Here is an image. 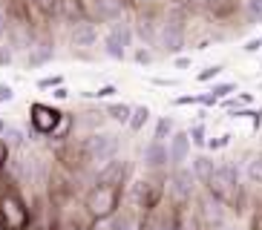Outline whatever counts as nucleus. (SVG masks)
I'll list each match as a JSON object with an SVG mask.
<instances>
[{"instance_id":"f704fd0d","label":"nucleus","mask_w":262,"mask_h":230,"mask_svg":"<svg viewBox=\"0 0 262 230\" xmlns=\"http://www.w3.org/2000/svg\"><path fill=\"white\" fill-rule=\"evenodd\" d=\"M133 58H136V61H139V63H150V61H153V55L147 52V49H139V52L133 55Z\"/></svg>"},{"instance_id":"a211bd4d","label":"nucleus","mask_w":262,"mask_h":230,"mask_svg":"<svg viewBox=\"0 0 262 230\" xmlns=\"http://www.w3.org/2000/svg\"><path fill=\"white\" fill-rule=\"evenodd\" d=\"M0 141L6 144V150H24L26 135H24V130H17V127H6L3 135H0Z\"/></svg>"},{"instance_id":"4c0bfd02","label":"nucleus","mask_w":262,"mask_h":230,"mask_svg":"<svg viewBox=\"0 0 262 230\" xmlns=\"http://www.w3.org/2000/svg\"><path fill=\"white\" fill-rule=\"evenodd\" d=\"M153 84H159V86H176V81H173V78H153Z\"/></svg>"},{"instance_id":"7ed1b4c3","label":"nucleus","mask_w":262,"mask_h":230,"mask_svg":"<svg viewBox=\"0 0 262 230\" xmlns=\"http://www.w3.org/2000/svg\"><path fill=\"white\" fill-rule=\"evenodd\" d=\"M121 150V138L113 132H95L84 141V161L86 164H107V161L118 158Z\"/></svg>"},{"instance_id":"f03ea898","label":"nucleus","mask_w":262,"mask_h":230,"mask_svg":"<svg viewBox=\"0 0 262 230\" xmlns=\"http://www.w3.org/2000/svg\"><path fill=\"white\" fill-rule=\"evenodd\" d=\"M118 204H121V190H116V187H98V184H93L84 196V210L90 216V222H95V219H113L118 213Z\"/></svg>"},{"instance_id":"412c9836","label":"nucleus","mask_w":262,"mask_h":230,"mask_svg":"<svg viewBox=\"0 0 262 230\" xmlns=\"http://www.w3.org/2000/svg\"><path fill=\"white\" fill-rule=\"evenodd\" d=\"M130 112H133V107H127V104H110L104 115H110L116 124H127L130 121Z\"/></svg>"},{"instance_id":"1a4fd4ad","label":"nucleus","mask_w":262,"mask_h":230,"mask_svg":"<svg viewBox=\"0 0 262 230\" xmlns=\"http://www.w3.org/2000/svg\"><path fill=\"white\" fill-rule=\"evenodd\" d=\"M196 190V178H193L190 167H176L170 176V193H173V204H187Z\"/></svg>"},{"instance_id":"b1692460","label":"nucleus","mask_w":262,"mask_h":230,"mask_svg":"<svg viewBox=\"0 0 262 230\" xmlns=\"http://www.w3.org/2000/svg\"><path fill=\"white\" fill-rule=\"evenodd\" d=\"M47 61H52V46L43 43V49H40V46H35V49H32V55H29V66H38V63H47Z\"/></svg>"},{"instance_id":"c756f323","label":"nucleus","mask_w":262,"mask_h":230,"mask_svg":"<svg viewBox=\"0 0 262 230\" xmlns=\"http://www.w3.org/2000/svg\"><path fill=\"white\" fill-rule=\"evenodd\" d=\"M32 6H38L40 12H55V0H32Z\"/></svg>"},{"instance_id":"a878e982","label":"nucleus","mask_w":262,"mask_h":230,"mask_svg":"<svg viewBox=\"0 0 262 230\" xmlns=\"http://www.w3.org/2000/svg\"><path fill=\"white\" fill-rule=\"evenodd\" d=\"M231 92H236V84H233V81H228V84H216L213 89H210V98H228V95H231Z\"/></svg>"},{"instance_id":"423d86ee","label":"nucleus","mask_w":262,"mask_h":230,"mask_svg":"<svg viewBox=\"0 0 262 230\" xmlns=\"http://www.w3.org/2000/svg\"><path fill=\"white\" fill-rule=\"evenodd\" d=\"M144 230H182V207L179 204H159L147 213Z\"/></svg>"},{"instance_id":"ea45409f","label":"nucleus","mask_w":262,"mask_h":230,"mask_svg":"<svg viewBox=\"0 0 262 230\" xmlns=\"http://www.w3.org/2000/svg\"><path fill=\"white\" fill-rule=\"evenodd\" d=\"M6 15H3V12H0V38H3V35H6V29H9V26H6Z\"/></svg>"},{"instance_id":"9d476101","label":"nucleus","mask_w":262,"mask_h":230,"mask_svg":"<svg viewBox=\"0 0 262 230\" xmlns=\"http://www.w3.org/2000/svg\"><path fill=\"white\" fill-rule=\"evenodd\" d=\"M29 118H32V127H35V132L38 135H49L52 138V132L61 127V112L58 109H52V107H47V104H32V109H29Z\"/></svg>"},{"instance_id":"a19ab883","label":"nucleus","mask_w":262,"mask_h":230,"mask_svg":"<svg viewBox=\"0 0 262 230\" xmlns=\"http://www.w3.org/2000/svg\"><path fill=\"white\" fill-rule=\"evenodd\" d=\"M6 127H9V124L3 121V118H0V135H3V130H6Z\"/></svg>"},{"instance_id":"9b49d317","label":"nucleus","mask_w":262,"mask_h":230,"mask_svg":"<svg viewBox=\"0 0 262 230\" xmlns=\"http://www.w3.org/2000/svg\"><path fill=\"white\" fill-rule=\"evenodd\" d=\"M124 178H127V161L124 158L107 161V164H101V170L95 173V184H98V187H116V190H121Z\"/></svg>"},{"instance_id":"6ab92c4d","label":"nucleus","mask_w":262,"mask_h":230,"mask_svg":"<svg viewBox=\"0 0 262 230\" xmlns=\"http://www.w3.org/2000/svg\"><path fill=\"white\" fill-rule=\"evenodd\" d=\"M150 121V107H144V104H139V107H133L130 112V121H127V127H130L133 132H139L144 124Z\"/></svg>"},{"instance_id":"39448f33","label":"nucleus","mask_w":262,"mask_h":230,"mask_svg":"<svg viewBox=\"0 0 262 230\" xmlns=\"http://www.w3.org/2000/svg\"><path fill=\"white\" fill-rule=\"evenodd\" d=\"M159 43L167 55H179L185 49V17L179 12H170L159 26Z\"/></svg>"},{"instance_id":"20e7f679","label":"nucleus","mask_w":262,"mask_h":230,"mask_svg":"<svg viewBox=\"0 0 262 230\" xmlns=\"http://www.w3.org/2000/svg\"><path fill=\"white\" fill-rule=\"evenodd\" d=\"M0 224L6 230H26L29 227V207L15 193L0 196Z\"/></svg>"},{"instance_id":"58836bf2","label":"nucleus","mask_w":262,"mask_h":230,"mask_svg":"<svg viewBox=\"0 0 262 230\" xmlns=\"http://www.w3.org/2000/svg\"><path fill=\"white\" fill-rule=\"evenodd\" d=\"M67 95H70V92H67V86H55V92H52V98H67Z\"/></svg>"},{"instance_id":"dca6fc26","label":"nucleus","mask_w":262,"mask_h":230,"mask_svg":"<svg viewBox=\"0 0 262 230\" xmlns=\"http://www.w3.org/2000/svg\"><path fill=\"white\" fill-rule=\"evenodd\" d=\"M213 170H216V161L210 158V155H202V153H199L196 158L190 161V173H193V178H196V181H202V184H205V181L210 178V173H213Z\"/></svg>"},{"instance_id":"5701e85b","label":"nucleus","mask_w":262,"mask_h":230,"mask_svg":"<svg viewBox=\"0 0 262 230\" xmlns=\"http://www.w3.org/2000/svg\"><path fill=\"white\" fill-rule=\"evenodd\" d=\"M245 20L251 26H256L262 20V0H245Z\"/></svg>"},{"instance_id":"4be33fe9","label":"nucleus","mask_w":262,"mask_h":230,"mask_svg":"<svg viewBox=\"0 0 262 230\" xmlns=\"http://www.w3.org/2000/svg\"><path fill=\"white\" fill-rule=\"evenodd\" d=\"M248 181L262 184V153L251 155V161H248Z\"/></svg>"},{"instance_id":"ddd939ff","label":"nucleus","mask_w":262,"mask_h":230,"mask_svg":"<svg viewBox=\"0 0 262 230\" xmlns=\"http://www.w3.org/2000/svg\"><path fill=\"white\" fill-rule=\"evenodd\" d=\"M199 219H202V227L222 230V227H225V204H219L216 199H210V196H208V199L202 201Z\"/></svg>"},{"instance_id":"7c9ffc66","label":"nucleus","mask_w":262,"mask_h":230,"mask_svg":"<svg viewBox=\"0 0 262 230\" xmlns=\"http://www.w3.org/2000/svg\"><path fill=\"white\" fill-rule=\"evenodd\" d=\"M61 81H63L61 75H55V78H43V81H38V86H40V89H49V86H61Z\"/></svg>"},{"instance_id":"f8f14e48","label":"nucleus","mask_w":262,"mask_h":230,"mask_svg":"<svg viewBox=\"0 0 262 230\" xmlns=\"http://www.w3.org/2000/svg\"><path fill=\"white\" fill-rule=\"evenodd\" d=\"M190 135H187V130H179L173 132V135L167 138V155H170V164L173 167H182L187 158H190Z\"/></svg>"},{"instance_id":"bb28decb","label":"nucleus","mask_w":262,"mask_h":230,"mask_svg":"<svg viewBox=\"0 0 262 230\" xmlns=\"http://www.w3.org/2000/svg\"><path fill=\"white\" fill-rule=\"evenodd\" d=\"M187 135H190V144H196V147H205V144H208V138H205V127H202V124H196V127L187 132Z\"/></svg>"},{"instance_id":"2f4dec72","label":"nucleus","mask_w":262,"mask_h":230,"mask_svg":"<svg viewBox=\"0 0 262 230\" xmlns=\"http://www.w3.org/2000/svg\"><path fill=\"white\" fill-rule=\"evenodd\" d=\"M9 63H12V49L0 46V66H9Z\"/></svg>"},{"instance_id":"6e6552de","label":"nucleus","mask_w":262,"mask_h":230,"mask_svg":"<svg viewBox=\"0 0 262 230\" xmlns=\"http://www.w3.org/2000/svg\"><path fill=\"white\" fill-rule=\"evenodd\" d=\"M162 196H164V187L159 181H153V178H141V181H136V190H133V201H136V207H139L141 213H150L153 207L162 204Z\"/></svg>"},{"instance_id":"c85d7f7f","label":"nucleus","mask_w":262,"mask_h":230,"mask_svg":"<svg viewBox=\"0 0 262 230\" xmlns=\"http://www.w3.org/2000/svg\"><path fill=\"white\" fill-rule=\"evenodd\" d=\"M228 141H231V135H228V132H222V135L210 138L208 147H210V150H222V147H228Z\"/></svg>"},{"instance_id":"4468645a","label":"nucleus","mask_w":262,"mask_h":230,"mask_svg":"<svg viewBox=\"0 0 262 230\" xmlns=\"http://www.w3.org/2000/svg\"><path fill=\"white\" fill-rule=\"evenodd\" d=\"M144 164H147V170H164V167H167V164H170L167 144L150 138V144L144 147Z\"/></svg>"},{"instance_id":"72a5a7b5","label":"nucleus","mask_w":262,"mask_h":230,"mask_svg":"<svg viewBox=\"0 0 262 230\" xmlns=\"http://www.w3.org/2000/svg\"><path fill=\"white\" fill-rule=\"evenodd\" d=\"M12 95H15V92H12V86L0 84V104H3V101H12Z\"/></svg>"},{"instance_id":"0eeeda50","label":"nucleus","mask_w":262,"mask_h":230,"mask_svg":"<svg viewBox=\"0 0 262 230\" xmlns=\"http://www.w3.org/2000/svg\"><path fill=\"white\" fill-rule=\"evenodd\" d=\"M130 40H133L130 26L118 20L116 26H110L107 35H104V52H107L113 61H124V58H127V49H130Z\"/></svg>"},{"instance_id":"c9c22d12","label":"nucleus","mask_w":262,"mask_h":230,"mask_svg":"<svg viewBox=\"0 0 262 230\" xmlns=\"http://www.w3.org/2000/svg\"><path fill=\"white\" fill-rule=\"evenodd\" d=\"M245 52H256V49H262V38H254V40H248L245 46H242Z\"/></svg>"},{"instance_id":"2eb2a0df","label":"nucleus","mask_w":262,"mask_h":230,"mask_svg":"<svg viewBox=\"0 0 262 230\" xmlns=\"http://www.w3.org/2000/svg\"><path fill=\"white\" fill-rule=\"evenodd\" d=\"M72 46H95L98 43V26L95 23H90V20H84V23H78L75 29H72Z\"/></svg>"},{"instance_id":"79ce46f5","label":"nucleus","mask_w":262,"mask_h":230,"mask_svg":"<svg viewBox=\"0 0 262 230\" xmlns=\"http://www.w3.org/2000/svg\"><path fill=\"white\" fill-rule=\"evenodd\" d=\"M0 230H6V227H3V224H0Z\"/></svg>"},{"instance_id":"393cba45","label":"nucleus","mask_w":262,"mask_h":230,"mask_svg":"<svg viewBox=\"0 0 262 230\" xmlns=\"http://www.w3.org/2000/svg\"><path fill=\"white\" fill-rule=\"evenodd\" d=\"M222 63H213V66H205L202 69V72H196V81H199V84H205V81H213V78H219L222 75Z\"/></svg>"},{"instance_id":"473e14b6","label":"nucleus","mask_w":262,"mask_h":230,"mask_svg":"<svg viewBox=\"0 0 262 230\" xmlns=\"http://www.w3.org/2000/svg\"><path fill=\"white\" fill-rule=\"evenodd\" d=\"M251 230H262V207L254 210V219H251Z\"/></svg>"},{"instance_id":"cd10ccee","label":"nucleus","mask_w":262,"mask_h":230,"mask_svg":"<svg viewBox=\"0 0 262 230\" xmlns=\"http://www.w3.org/2000/svg\"><path fill=\"white\" fill-rule=\"evenodd\" d=\"M116 92H118L116 86L107 84V86H101V89H95V92H84V98H86V95H90V98H113Z\"/></svg>"},{"instance_id":"f257e3e1","label":"nucleus","mask_w":262,"mask_h":230,"mask_svg":"<svg viewBox=\"0 0 262 230\" xmlns=\"http://www.w3.org/2000/svg\"><path fill=\"white\" fill-rule=\"evenodd\" d=\"M208 196L216 199L225 207H239L242 204V184H239V167L233 161H222L216 164V170L210 173V178L205 181Z\"/></svg>"},{"instance_id":"aec40b11","label":"nucleus","mask_w":262,"mask_h":230,"mask_svg":"<svg viewBox=\"0 0 262 230\" xmlns=\"http://www.w3.org/2000/svg\"><path fill=\"white\" fill-rule=\"evenodd\" d=\"M176 132V124H173V118H159V124H156V132H153V141H164L167 144V138Z\"/></svg>"},{"instance_id":"e433bc0d","label":"nucleus","mask_w":262,"mask_h":230,"mask_svg":"<svg viewBox=\"0 0 262 230\" xmlns=\"http://www.w3.org/2000/svg\"><path fill=\"white\" fill-rule=\"evenodd\" d=\"M9 161V150H6V144L0 141V170H3V164Z\"/></svg>"},{"instance_id":"f3484780","label":"nucleus","mask_w":262,"mask_h":230,"mask_svg":"<svg viewBox=\"0 0 262 230\" xmlns=\"http://www.w3.org/2000/svg\"><path fill=\"white\" fill-rule=\"evenodd\" d=\"M113 230H144V222H141V216L124 210V213L113 216Z\"/></svg>"}]
</instances>
